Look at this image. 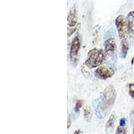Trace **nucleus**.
Segmentation results:
<instances>
[{"label": "nucleus", "mask_w": 134, "mask_h": 134, "mask_svg": "<svg viewBox=\"0 0 134 134\" xmlns=\"http://www.w3.org/2000/svg\"><path fill=\"white\" fill-rule=\"evenodd\" d=\"M125 123H126V119L125 118H121L119 121V125H121V126H125Z\"/></svg>", "instance_id": "obj_16"}, {"label": "nucleus", "mask_w": 134, "mask_h": 134, "mask_svg": "<svg viewBox=\"0 0 134 134\" xmlns=\"http://www.w3.org/2000/svg\"><path fill=\"white\" fill-rule=\"evenodd\" d=\"M127 32L131 36H134V12H130L127 17Z\"/></svg>", "instance_id": "obj_8"}, {"label": "nucleus", "mask_w": 134, "mask_h": 134, "mask_svg": "<svg viewBox=\"0 0 134 134\" xmlns=\"http://www.w3.org/2000/svg\"><path fill=\"white\" fill-rule=\"evenodd\" d=\"M82 105H83V100H78L76 101V104H75V111L76 112H79L80 109L82 107Z\"/></svg>", "instance_id": "obj_13"}, {"label": "nucleus", "mask_w": 134, "mask_h": 134, "mask_svg": "<svg viewBox=\"0 0 134 134\" xmlns=\"http://www.w3.org/2000/svg\"><path fill=\"white\" fill-rule=\"evenodd\" d=\"M68 26L70 27H75L76 26L78 22V16H77V12L75 5L72 7L71 9H70L68 15Z\"/></svg>", "instance_id": "obj_6"}, {"label": "nucleus", "mask_w": 134, "mask_h": 134, "mask_svg": "<svg viewBox=\"0 0 134 134\" xmlns=\"http://www.w3.org/2000/svg\"><path fill=\"white\" fill-rule=\"evenodd\" d=\"M96 76L100 79L106 80L112 77L114 75V70L105 66H99L94 70Z\"/></svg>", "instance_id": "obj_5"}, {"label": "nucleus", "mask_w": 134, "mask_h": 134, "mask_svg": "<svg viewBox=\"0 0 134 134\" xmlns=\"http://www.w3.org/2000/svg\"><path fill=\"white\" fill-rule=\"evenodd\" d=\"M116 121V114L115 112H113L110 115L109 120L107 121L106 125H105V131L106 133H111L115 127Z\"/></svg>", "instance_id": "obj_9"}, {"label": "nucleus", "mask_w": 134, "mask_h": 134, "mask_svg": "<svg viewBox=\"0 0 134 134\" xmlns=\"http://www.w3.org/2000/svg\"><path fill=\"white\" fill-rule=\"evenodd\" d=\"M106 58V52L102 49L93 48L88 52L85 64L89 69L97 68L104 63Z\"/></svg>", "instance_id": "obj_2"}, {"label": "nucleus", "mask_w": 134, "mask_h": 134, "mask_svg": "<svg viewBox=\"0 0 134 134\" xmlns=\"http://www.w3.org/2000/svg\"><path fill=\"white\" fill-rule=\"evenodd\" d=\"M117 48L116 42L114 38H111L105 42V52L108 55L113 54Z\"/></svg>", "instance_id": "obj_7"}, {"label": "nucleus", "mask_w": 134, "mask_h": 134, "mask_svg": "<svg viewBox=\"0 0 134 134\" xmlns=\"http://www.w3.org/2000/svg\"><path fill=\"white\" fill-rule=\"evenodd\" d=\"M71 117H70V115H68V122H67V128L69 129V127H70L71 125Z\"/></svg>", "instance_id": "obj_17"}, {"label": "nucleus", "mask_w": 134, "mask_h": 134, "mask_svg": "<svg viewBox=\"0 0 134 134\" xmlns=\"http://www.w3.org/2000/svg\"><path fill=\"white\" fill-rule=\"evenodd\" d=\"M83 113L85 119L87 120V122L90 121L92 119V117H93V113H92V111L90 107H88V106L84 107Z\"/></svg>", "instance_id": "obj_11"}, {"label": "nucleus", "mask_w": 134, "mask_h": 134, "mask_svg": "<svg viewBox=\"0 0 134 134\" xmlns=\"http://www.w3.org/2000/svg\"><path fill=\"white\" fill-rule=\"evenodd\" d=\"M116 99V92L113 85H109L105 88L100 97L94 103L95 112L99 119H103L108 114L113 106Z\"/></svg>", "instance_id": "obj_1"}, {"label": "nucleus", "mask_w": 134, "mask_h": 134, "mask_svg": "<svg viewBox=\"0 0 134 134\" xmlns=\"http://www.w3.org/2000/svg\"><path fill=\"white\" fill-rule=\"evenodd\" d=\"M133 134H134V125L133 127Z\"/></svg>", "instance_id": "obj_20"}, {"label": "nucleus", "mask_w": 134, "mask_h": 134, "mask_svg": "<svg viewBox=\"0 0 134 134\" xmlns=\"http://www.w3.org/2000/svg\"><path fill=\"white\" fill-rule=\"evenodd\" d=\"M73 134H83V132L81 130H77L74 132Z\"/></svg>", "instance_id": "obj_19"}, {"label": "nucleus", "mask_w": 134, "mask_h": 134, "mask_svg": "<svg viewBox=\"0 0 134 134\" xmlns=\"http://www.w3.org/2000/svg\"><path fill=\"white\" fill-rule=\"evenodd\" d=\"M80 48H81V42H80L79 36H76L72 40L70 49V61L74 66H76L77 63L78 54L79 52Z\"/></svg>", "instance_id": "obj_3"}, {"label": "nucleus", "mask_w": 134, "mask_h": 134, "mask_svg": "<svg viewBox=\"0 0 134 134\" xmlns=\"http://www.w3.org/2000/svg\"><path fill=\"white\" fill-rule=\"evenodd\" d=\"M115 26L118 30L119 38L121 39H124L126 36L127 32V20L123 15H119L115 19Z\"/></svg>", "instance_id": "obj_4"}, {"label": "nucleus", "mask_w": 134, "mask_h": 134, "mask_svg": "<svg viewBox=\"0 0 134 134\" xmlns=\"http://www.w3.org/2000/svg\"><path fill=\"white\" fill-rule=\"evenodd\" d=\"M75 30H76V27H75V28H73V29L68 30V36H71L72 34H73L74 32H75Z\"/></svg>", "instance_id": "obj_18"}, {"label": "nucleus", "mask_w": 134, "mask_h": 134, "mask_svg": "<svg viewBox=\"0 0 134 134\" xmlns=\"http://www.w3.org/2000/svg\"><path fill=\"white\" fill-rule=\"evenodd\" d=\"M116 134H127L126 130H125V126L119 125L117 128Z\"/></svg>", "instance_id": "obj_12"}, {"label": "nucleus", "mask_w": 134, "mask_h": 134, "mask_svg": "<svg viewBox=\"0 0 134 134\" xmlns=\"http://www.w3.org/2000/svg\"><path fill=\"white\" fill-rule=\"evenodd\" d=\"M82 74H83L84 76H85L86 78H88L91 76V74L89 73V72L87 71V70H86V68L84 66H82Z\"/></svg>", "instance_id": "obj_15"}, {"label": "nucleus", "mask_w": 134, "mask_h": 134, "mask_svg": "<svg viewBox=\"0 0 134 134\" xmlns=\"http://www.w3.org/2000/svg\"><path fill=\"white\" fill-rule=\"evenodd\" d=\"M129 50V44L127 41L125 39H123L121 42V52H120V57L121 58H126L127 55Z\"/></svg>", "instance_id": "obj_10"}, {"label": "nucleus", "mask_w": 134, "mask_h": 134, "mask_svg": "<svg viewBox=\"0 0 134 134\" xmlns=\"http://www.w3.org/2000/svg\"><path fill=\"white\" fill-rule=\"evenodd\" d=\"M129 93L130 96L134 99V84L130 83L129 85Z\"/></svg>", "instance_id": "obj_14"}]
</instances>
